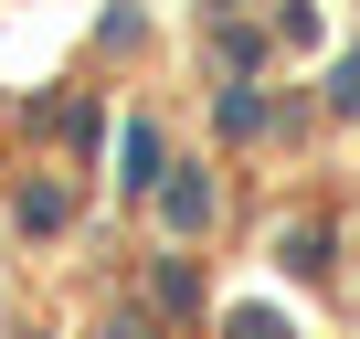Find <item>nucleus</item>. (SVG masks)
Instances as JSON below:
<instances>
[{"mask_svg":"<svg viewBox=\"0 0 360 339\" xmlns=\"http://www.w3.org/2000/svg\"><path fill=\"white\" fill-rule=\"evenodd\" d=\"M117 339H148V328H138V318H127V328H117Z\"/></svg>","mask_w":360,"mask_h":339,"instance_id":"f257e3e1","label":"nucleus"}]
</instances>
